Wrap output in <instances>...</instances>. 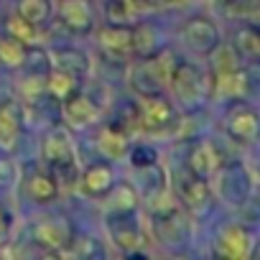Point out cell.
Masks as SVG:
<instances>
[{
	"label": "cell",
	"mask_w": 260,
	"mask_h": 260,
	"mask_svg": "<svg viewBox=\"0 0 260 260\" xmlns=\"http://www.w3.org/2000/svg\"><path fill=\"white\" fill-rule=\"evenodd\" d=\"M31 26H41L51 16V0H18V13Z\"/></svg>",
	"instance_id": "16"
},
{
	"label": "cell",
	"mask_w": 260,
	"mask_h": 260,
	"mask_svg": "<svg viewBox=\"0 0 260 260\" xmlns=\"http://www.w3.org/2000/svg\"><path fill=\"white\" fill-rule=\"evenodd\" d=\"M59 18L69 31H89L92 28V8L89 0H61L59 3Z\"/></svg>",
	"instance_id": "5"
},
{
	"label": "cell",
	"mask_w": 260,
	"mask_h": 260,
	"mask_svg": "<svg viewBox=\"0 0 260 260\" xmlns=\"http://www.w3.org/2000/svg\"><path fill=\"white\" fill-rule=\"evenodd\" d=\"M34 237L46 247H61L72 240V230L64 219H44L34 227Z\"/></svg>",
	"instance_id": "8"
},
{
	"label": "cell",
	"mask_w": 260,
	"mask_h": 260,
	"mask_svg": "<svg viewBox=\"0 0 260 260\" xmlns=\"http://www.w3.org/2000/svg\"><path fill=\"white\" fill-rule=\"evenodd\" d=\"M110 191V189H107ZM107 207L115 212V214H130L136 209V191L130 189L127 184H120L115 186V191H110L107 197Z\"/></svg>",
	"instance_id": "19"
},
{
	"label": "cell",
	"mask_w": 260,
	"mask_h": 260,
	"mask_svg": "<svg viewBox=\"0 0 260 260\" xmlns=\"http://www.w3.org/2000/svg\"><path fill=\"white\" fill-rule=\"evenodd\" d=\"M64 110H67V117L77 127H84V125L97 120V105L89 97H84V94H69L64 100Z\"/></svg>",
	"instance_id": "10"
},
{
	"label": "cell",
	"mask_w": 260,
	"mask_h": 260,
	"mask_svg": "<svg viewBox=\"0 0 260 260\" xmlns=\"http://www.w3.org/2000/svg\"><path fill=\"white\" fill-rule=\"evenodd\" d=\"M100 46L110 54V56H127L133 54V28H125V26H107L100 31L97 36Z\"/></svg>",
	"instance_id": "6"
},
{
	"label": "cell",
	"mask_w": 260,
	"mask_h": 260,
	"mask_svg": "<svg viewBox=\"0 0 260 260\" xmlns=\"http://www.w3.org/2000/svg\"><path fill=\"white\" fill-rule=\"evenodd\" d=\"M250 92L247 77L240 69H230V72H219L217 74V84H214V94L222 100H237L245 97Z\"/></svg>",
	"instance_id": "9"
},
{
	"label": "cell",
	"mask_w": 260,
	"mask_h": 260,
	"mask_svg": "<svg viewBox=\"0 0 260 260\" xmlns=\"http://www.w3.org/2000/svg\"><path fill=\"white\" fill-rule=\"evenodd\" d=\"M181 36H184V44L189 46V51H194V54L209 56L219 46V28L207 18H191L184 26Z\"/></svg>",
	"instance_id": "1"
},
{
	"label": "cell",
	"mask_w": 260,
	"mask_h": 260,
	"mask_svg": "<svg viewBox=\"0 0 260 260\" xmlns=\"http://www.w3.org/2000/svg\"><path fill=\"white\" fill-rule=\"evenodd\" d=\"M11 176H13V166L8 161H0V184L11 181Z\"/></svg>",
	"instance_id": "27"
},
{
	"label": "cell",
	"mask_w": 260,
	"mask_h": 260,
	"mask_svg": "<svg viewBox=\"0 0 260 260\" xmlns=\"http://www.w3.org/2000/svg\"><path fill=\"white\" fill-rule=\"evenodd\" d=\"M219 252L230 257H245L250 252V237L240 224H232L219 237Z\"/></svg>",
	"instance_id": "11"
},
{
	"label": "cell",
	"mask_w": 260,
	"mask_h": 260,
	"mask_svg": "<svg viewBox=\"0 0 260 260\" xmlns=\"http://www.w3.org/2000/svg\"><path fill=\"white\" fill-rule=\"evenodd\" d=\"M44 158L54 166V169H69L74 164V146L72 138L64 133V130H56L44 141Z\"/></svg>",
	"instance_id": "4"
},
{
	"label": "cell",
	"mask_w": 260,
	"mask_h": 260,
	"mask_svg": "<svg viewBox=\"0 0 260 260\" xmlns=\"http://www.w3.org/2000/svg\"><path fill=\"white\" fill-rule=\"evenodd\" d=\"M8 230H11V217H8V212H6L3 207H0V242L6 240Z\"/></svg>",
	"instance_id": "26"
},
{
	"label": "cell",
	"mask_w": 260,
	"mask_h": 260,
	"mask_svg": "<svg viewBox=\"0 0 260 260\" xmlns=\"http://www.w3.org/2000/svg\"><path fill=\"white\" fill-rule=\"evenodd\" d=\"M8 36L18 39L21 44H34L36 41V26H31L28 21H23L21 16H13L8 21Z\"/></svg>",
	"instance_id": "22"
},
{
	"label": "cell",
	"mask_w": 260,
	"mask_h": 260,
	"mask_svg": "<svg viewBox=\"0 0 260 260\" xmlns=\"http://www.w3.org/2000/svg\"><path fill=\"white\" fill-rule=\"evenodd\" d=\"M18 133V110L16 102L0 97V146H13Z\"/></svg>",
	"instance_id": "13"
},
{
	"label": "cell",
	"mask_w": 260,
	"mask_h": 260,
	"mask_svg": "<svg viewBox=\"0 0 260 260\" xmlns=\"http://www.w3.org/2000/svg\"><path fill=\"white\" fill-rule=\"evenodd\" d=\"M179 197H181V202H184L186 207H202V204L209 199L204 176L191 174L186 181H181V184H179Z\"/></svg>",
	"instance_id": "14"
},
{
	"label": "cell",
	"mask_w": 260,
	"mask_h": 260,
	"mask_svg": "<svg viewBox=\"0 0 260 260\" xmlns=\"http://www.w3.org/2000/svg\"><path fill=\"white\" fill-rule=\"evenodd\" d=\"M240 51L250 54V56H260V28H247L240 36Z\"/></svg>",
	"instance_id": "25"
},
{
	"label": "cell",
	"mask_w": 260,
	"mask_h": 260,
	"mask_svg": "<svg viewBox=\"0 0 260 260\" xmlns=\"http://www.w3.org/2000/svg\"><path fill=\"white\" fill-rule=\"evenodd\" d=\"M82 184H84V189H87L89 194H102V191L112 189V171H110L105 164H97V166L87 169Z\"/></svg>",
	"instance_id": "17"
},
{
	"label": "cell",
	"mask_w": 260,
	"mask_h": 260,
	"mask_svg": "<svg viewBox=\"0 0 260 260\" xmlns=\"http://www.w3.org/2000/svg\"><path fill=\"white\" fill-rule=\"evenodd\" d=\"M97 146L100 151L107 156V158H122L125 151H127V143L120 133H115V130H102L100 138H97Z\"/></svg>",
	"instance_id": "21"
},
{
	"label": "cell",
	"mask_w": 260,
	"mask_h": 260,
	"mask_svg": "<svg viewBox=\"0 0 260 260\" xmlns=\"http://www.w3.org/2000/svg\"><path fill=\"white\" fill-rule=\"evenodd\" d=\"M171 84H174V92L179 94V100H184V102H197L202 97V74L191 64H176V69L171 74Z\"/></svg>",
	"instance_id": "3"
},
{
	"label": "cell",
	"mask_w": 260,
	"mask_h": 260,
	"mask_svg": "<svg viewBox=\"0 0 260 260\" xmlns=\"http://www.w3.org/2000/svg\"><path fill=\"white\" fill-rule=\"evenodd\" d=\"M46 89H49L56 100H67V97H69V94H74V89H77V77H74V74H69V72L56 69V72H51V74H49Z\"/></svg>",
	"instance_id": "20"
},
{
	"label": "cell",
	"mask_w": 260,
	"mask_h": 260,
	"mask_svg": "<svg viewBox=\"0 0 260 260\" xmlns=\"http://www.w3.org/2000/svg\"><path fill=\"white\" fill-rule=\"evenodd\" d=\"M209 56L214 59V74L237 69V51H235L232 46H217Z\"/></svg>",
	"instance_id": "23"
},
{
	"label": "cell",
	"mask_w": 260,
	"mask_h": 260,
	"mask_svg": "<svg viewBox=\"0 0 260 260\" xmlns=\"http://www.w3.org/2000/svg\"><path fill=\"white\" fill-rule=\"evenodd\" d=\"M26 191L36 204H49V202L56 199L59 186H56V179L49 176V174H31L28 181H26Z\"/></svg>",
	"instance_id": "12"
},
{
	"label": "cell",
	"mask_w": 260,
	"mask_h": 260,
	"mask_svg": "<svg viewBox=\"0 0 260 260\" xmlns=\"http://www.w3.org/2000/svg\"><path fill=\"white\" fill-rule=\"evenodd\" d=\"M227 130L235 141H252L260 130V117L257 112L247 110V107H237L232 115H230V122H227Z\"/></svg>",
	"instance_id": "7"
},
{
	"label": "cell",
	"mask_w": 260,
	"mask_h": 260,
	"mask_svg": "<svg viewBox=\"0 0 260 260\" xmlns=\"http://www.w3.org/2000/svg\"><path fill=\"white\" fill-rule=\"evenodd\" d=\"M51 64H54L56 69H61V72H69V74H74V77L84 74V72H87V67H89L87 56H84L82 51H74V49L56 51V54L51 56Z\"/></svg>",
	"instance_id": "15"
},
{
	"label": "cell",
	"mask_w": 260,
	"mask_h": 260,
	"mask_svg": "<svg viewBox=\"0 0 260 260\" xmlns=\"http://www.w3.org/2000/svg\"><path fill=\"white\" fill-rule=\"evenodd\" d=\"M214 161H212V153H209V148L207 146H199L197 151H194V156H191V171L197 174V176H209L212 171H214Z\"/></svg>",
	"instance_id": "24"
},
{
	"label": "cell",
	"mask_w": 260,
	"mask_h": 260,
	"mask_svg": "<svg viewBox=\"0 0 260 260\" xmlns=\"http://www.w3.org/2000/svg\"><path fill=\"white\" fill-rule=\"evenodd\" d=\"M23 61H26V44H21L13 36H0V64L21 67Z\"/></svg>",
	"instance_id": "18"
},
{
	"label": "cell",
	"mask_w": 260,
	"mask_h": 260,
	"mask_svg": "<svg viewBox=\"0 0 260 260\" xmlns=\"http://www.w3.org/2000/svg\"><path fill=\"white\" fill-rule=\"evenodd\" d=\"M171 120H174V107L169 100H164L161 94H143L141 110H138V122L146 130H161V127L171 125Z\"/></svg>",
	"instance_id": "2"
}]
</instances>
